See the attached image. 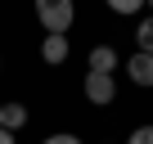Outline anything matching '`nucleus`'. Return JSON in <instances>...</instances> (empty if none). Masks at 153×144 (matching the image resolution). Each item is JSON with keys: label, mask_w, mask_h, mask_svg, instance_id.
<instances>
[{"label": "nucleus", "mask_w": 153, "mask_h": 144, "mask_svg": "<svg viewBox=\"0 0 153 144\" xmlns=\"http://www.w3.org/2000/svg\"><path fill=\"white\" fill-rule=\"evenodd\" d=\"M36 18H41L45 36H68V27L76 18V5L72 0H36Z\"/></svg>", "instance_id": "1"}, {"label": "nucleus", "mask_w": 153, "mask_h": 144, "mask_svg": "<svg viewBox=\"0 0 153 144\" xmlns=\"http://www.w3.org/2000/svg\"><path fill=\"white\" fill-rule=\"evenodd\" d=\"M86 99L99 104V108L117 99V81H113V72H86Z\"/></svg>", "instance_id": "2"}, {"label": "nucleus", "mask_w": 153, "mask_h": 144, "mask_svg": "<svg viewBox=\"0 0 153 144\" xmlns=\"http://www.w3.org/2000/svg\"><path fill=\"white\" fill-rule=\"evenodd\" d=\"M126 72H131V81H135V86H153V54L135 50V54L126 59Z\"/></svg>", "instance_id": "3"}, {"label": "nucleus", "mask_w": 153, "mask_h": 144, "mask_svg": "<svg viewBox=\"0 0 153 144\" xmlns=\"http://www.w3.org/2000/svg\"><path fill=\"white\" fill-rule=\"evenodd\" d=\"M41 59L59 68V63L68 59V36H45V41H41Z\"/></svg>", "instance_id": "4"}, {"label": "nucleus", "mask_w": 153, "mask_h": 144, "mask_svg": "<svg viewBox=\"0 0 153 144\" xmlns=\"http://www.w3.org/2000/svg\"><path fill=\"white\" fill-rule=\"evenodd\" d=\"M117 68V50L113 45H95L90 50V72H113Z\"/></svg>", "instance_id": "5"}, {"label": "nucleus", "mask_w": 153, "mask_h": 144, "mask_svg": "<svg viewBox=\"0 0 153 144\" xmlns=\"http://www.w3.org/2000/svg\"><path fill=\"white\" fill-rule=\"evenodd\" d=\"M27 126V108L23 104H5V131H23Z\"/></svg>", "instance_id": "6"}, {"label": "nucleus", "mask_w": 153, "mask_h": 144, "mask_svg": "<svg viewBox=\"0 0 153 144\" xmlns=\"http://www.w3.org/2000/svg\"><path fill=\"white\" fill-rule=\"evenodd\" d=\"M135 41H140V50H144V54H153V14L135 27Z\"/></svg>", "instance_id": "7"}, {"label": "nucleus", "mask_w": 153, "mask_h": 144, "mask_svg": "<svg viewBox=\"0 0 153 144\" xmlns=\"http://www.w3.org/2000/svg\"><path fill=\"white\" fill-rule=\"evenodd\" d=\"M104 5H108L113 14H140V9L149 5V0H104Z\"/></svg>", "instance_id": "8"}, {"label": "nucleus", "mask_w": 153, "mask_h": 144, "mask_svg": "<svg viewBox=\"0 0 153 144\" xmlns=\"http://www.w3.org/2000/svg\"><path fill=\"white\" fill-rule=\"evenodd\" d=\"M126 144H153V126H135L126 135Z\"/></svg>", "instance_id": "9"}, {"label": "nucleus", "mask_w": 153, "mask_h": 144, "mask_svg": "<svg viewBox=\"0 0 153 144\" xmlns=\"http://www.w3.org/2000/svg\"><path fill=\"white\" fill-rule=\"evenodd\" d=\"M41 144H86L81 135H68V131H59V135H50V140H41Z\"/></svg>", "instance_id": "10"}, {"label": "nucleus", "mask_w": 153, "mask_h": 144, "mask_svg": "<svg viewBox=\"0 0 153 144\" xmlns=\"http://www.w3.org/2000/svg\"><path fill=\"white\" fill-rule=\"evenodd\" d=\"M0 144H14V131H5V126H0Z\"/></svg>", "instance_id": "11"}, {"label": "nucleus", "mask_w": 153, "mask_h": 144, "mask_svg": "<svg viewBox=\"0 0 153 144\" xmlns=\"http://www.w3.org/2000/svg\"><path fill=\"white\" fill-rule=\"evenodd\" d=\"M0 126H5V104H0Z\"/></svg>", "instance_id": "12"}, {"label": "nucleus", "mask_w": 153, "mask_h": 144, "mask_svg": "<svg viewBox=\"0 0 153 144\" xmlns=\"http://www.w3.org/2000/svg\"><path fill=\"white\" fill-rule=\"evenodd\" d=\"M149 9H153V0H149Z\"/></svg>", "instance_id": "13"}]
</instances>
